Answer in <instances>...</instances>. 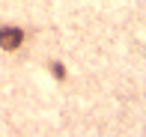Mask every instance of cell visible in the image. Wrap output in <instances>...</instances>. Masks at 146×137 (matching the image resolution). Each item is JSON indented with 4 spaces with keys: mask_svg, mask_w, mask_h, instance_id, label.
<instances>
[{
    "mask_svg": "<svg viewBox=\"0 0 146 137\" xmlns=\"http://www.w3.org/2000/svg\"><path fill=\"white\" fill-rule=\"evenodd\" d=\"M21 42H24V33L18 27H3L0 30V48L15 51V48H21Z\"/></svg>",
    "mask_w": 146,
    "mask_h": 137,
    "instance_id": "1",
    "label": "cell"
},
{
    "mask_svg": "<svg viewBox=\"0 0 146 137\" xmlns=\"http://www.w3.org/2000/svg\"><path fill=\"white\" fill-rule=\"evenodd\" d=\"M51 71H54V75H57V77H66V69H63V66H60V63H54V66H51Z\"/></svg>",
    "mask_w": 146,
    "mask_h": 137,
    "instance_id": "2",
    "label": "cell"
}]
</instances>
